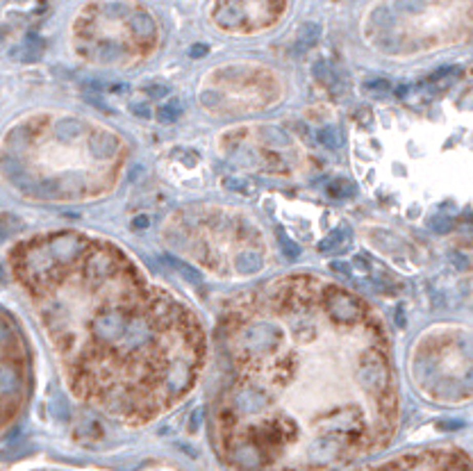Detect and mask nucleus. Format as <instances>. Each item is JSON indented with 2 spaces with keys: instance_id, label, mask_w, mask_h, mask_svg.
I'll list each match as a JSON object with an SVG mask.
<instances>
[{
  "instance_id": "f257e3e1",
  "label": "nucleus",
  "mask_w": 473,
  "mask_h": 471,
  "mask_svg": "<svg viewBox=\"0 0 473 471\" xmlns=\"http://www.w3.org/2000/svg\"><path fill=\"white\" fill-rule=\"evenodd\" d=\"M348 241H350V228L348 225H339V228H334L325 239H321L319 248H321V253H332V251H337V248H341L344 244H348Z\"/></svg>"
},
{
  "instance_id": "f03ea898",
  "label": "nucleus",
  "mask_w": 473,
  "mask_h": 471,
  "mask_svg": "<svg viewBox=\"0 0 473 471\" xmlns=\"http://www.w3.org/2000/svg\"><path fill=\"white\" fill-rule=\"evenodd\" d=\"M319 34H321V28H319L317 23H307L301 30V36H298L296 46H293V52H303V50L312 48V46L319 41Z\"/></svg>"
},
{
  "instance_id": "7ed1b4c3",
  "label": "nucleus",
  "mask_w": 473,
  "mask_h": 471,
  "mask_svg": "<svg viewBox=\"0 0 473 471\" xmlns=\"http://www.w3.org/2000/svg\"><path fill=\"white\" fill-rule=\"evenodd\" d=\"M325 194H328L330 198H337V200L350 198V196H355V184L346 178H337V180H332V182H328Z\"/></svg>"
},
{
  "instance_id": "20e7f679",
  "label": "nucleus",
  "mask_w": 473,
  "mask_h": 471,
  "mask_svg": "<svg viewBox=\"0 0 473 471\" xmlns=\"http://www.w3.org/2000/svg\"><path fill=\"white\" fill-rule=\"evenodd\" d=\"M182 114V105L178 98H169L160 109H157V121L160 123H175Z\"/></svg>"
},
{
  "instance_id": "39448f33",
  "label": "nucleus",
  "mask_w": 473,
  "mask_h": 471,
  "mask_svg": "<svg viewBox=\"0 0 473 471\" xmlns=\"http://www.w3.org/2000/svg\"><path fill=\"white\" fill-rule=\"evenodd\" d=\"M319 144L325 146V148H330V150H337V148H341V141H344V137H341V132L339 128H334V125H325L323 130H319Z\"/></svg>"
},
{
  "instance_id": "423d86ee",
  "label": "nucleus",
  "mask_w": 473,
  "mask_h": 471,
  "mask_svg": "<svg viewBox=\"0 0 473 471\" xmlns=\"http://www.w3.org/2000/svg\"><path fill=\"white\" fill-rule=\"evenodd\" d=\"M164 260L171 264L173 269H175L178 273H180L182 278L187 280V282H191V285H198L201 282V278H198V273L193 271L191 267H189V264H185V262H180V260H175V257H171V255H164Z\"/></svg>"
},
{
  "instance_id": "0eeeda50",
  "label": "nucleus",
  "mask_w": 473,
  "mask_h": 471,
  "mask_svg": "<svg viewBox=\"0 0 473 471\" xmlns=\"http://www.w3.org/2000/svg\"><path fill=\"white\" fill-rule=\"evenodd\" d=\"M223 187L225 189H232V192H239V194H246V196H253L255 194V184L248 182V180H241V178H225L223 180Z\"/></svg>"
},
{
  "instance_id": "6e6552de",
  "label": "nucleus",
  "mask_w": 473,
  "mask_h": 471,
  "mask_svg": "<svg viewBox=\"0 0 473 471\" xmlns=\"http://www.w3.org/2000/svg\"><path fill=\"white\" fill-rule=\"evenodd\" d=\"M314 76H317V80L321 84H328V87H332L334 82H337V76H334V71L330 68V64H325V62H317L314 64Z\"/></svg>"
},
{
  "instance_id": "1a4fd4ad",
  "label": "nucleus",
  "mask_w": 473,
  "mask_h": 471,
  "mask_svg": "<svg viewBox=\"0 0 473 471\" xmlns=\"http://www.w3.org/2000/svg\"><path fill=\"white\" fill-rule=\"evenodd\" d=\"M144 93L148 98H155V100H162L171 93V87L169 84H162V82H152V84H146L144 87Z\"/></svg>"
},
{
  "instance_id": "9d476101",
  "label": "nucleus",
  "mask_w": 473,
  "mask_h": 471,
  "mask_svg": "<svg viewBox=\"0 0 473 471\" xmlns=\"http://www.w3.org/2000/svg\"><path fill=\"white\" fill-rule=\"evenodd\" d=\"M457 73H460V68H457V66H441L439 71H435L432 76L428 78V82H430V84H437V82H448V78L457 76Z\"/></svg>"
},
{
  "instance_id": "9b49d317",
  "label": "nucleus",
  "mask_w": 473,
  "mask_h": 471,
  "mask_svg": "<svg viewBox=\"0 0 473 471\" xmlns=\"http://www.w3.org/2000/svg\"><path fill=\"white\" fill-rule=\"evenodd\" d=\"M364 89L366 91H371V93H380V96H385L389 89H391V84H389V80H385V78H378V80L364 82Z\"/></svg>"
},
{
  "instance_id": "f8f14e48",
  "label": "nucleus",
  "mask_w": 473,
  "mask_h": 471,
  "mask_svg": "<svg viewBox=\"0 0 473 471\" xmlns=\"http://www.w3.org/2000/svg\"><path fill=\"white\" fill-rule=\"evenodd\" d=\"M278 237H280V241H282V251H285V255L289 257V260H298V255H301V248L296 246V241L287 239L282 232H278Z\"/></svg>"
},
{
  "instance_id": "ddd939ff",
  "label": "nucleus",
  "mask_w": 473,
  "mask_h": 471,
  "mask_svg": "<svg viewBox=\"0 0 473 471\" xmlns=\"http://www.w3.org/2000/svg\"><path fill=\"white\" fill-rule=\"evenodd\" d=\"M128 107H130V112H132L136 119H150V114H152L150 107L148 105H144V103H130Z\"/></svg>"
},
{
  "instance_id": "4468645a",
  "label": "nucleus",
  "mask_w": 473,
  "mask_h": 471,
  "mask_svg": "<svg viewBox=\"0 0 473 471\" xmlns=\"http://www.w3.org/2000/svg\"><path fill=\"white\" fill-rule=\"evenodd\" d=\"M148 216H144V214H139V216H134L132 219V223H130V228H132V230H144V228H148Z\"/></svg>"
},
{
  "instance_id": "2eb2a0df",
  "label": "nucleus",
  "mask_w": 473,
  "mask_h": 471,
  "mask_svg": "<svg viewBox=\"0 0 473 471\" xmlns=\"http://www.w3.org/2000/svg\"><path fill=\"white\" fill-rule=\"evenodd\" d=\"M207 46H205V44H196V46H191V50H189V55H191V57H205V55H207Z\"/></svg>"
},
{
  "instance_id": "dca6fc26",
  "label": "nucleus",
  "mask_w": 473,
  "mask_h": 471,
  "mask_svg": "<svg viewBox=\"0 0 473 471\" xmlns=\"http://www.w3.org/2000/svg\"><path fill=\"white\" fill-rule=\"evenodd\" d=\"M332 269L339 273H344V276H350V267L346 262H332Z\"/></svg>"
},
{
  "instance_id": "f3484780",
  "label": "nucleus",
  "mask_w": 473,
  "mask_h": 471,
  "mask_svg": "<svg viewBox=\"0 0 473 471\" xmlns=\"http://www.w3.org/2000/svg\"><path fill=\"white\" fill-rule=\"evenodd\" d=\"M405 91H407V87H398V89H396V96L403 98V96H405Z\"/></svg>"
}]
</instances>
